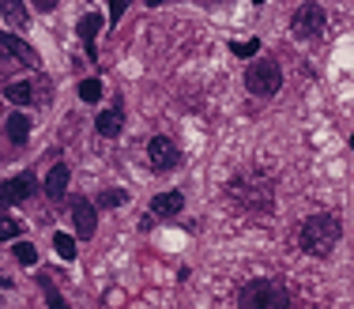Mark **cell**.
<instances>
[{"label":"cell","instance_id":"1","mask_svg":"<svg viewBox=\"0 0 354 309\" xmlns=\"http://www.w3.org/2000/svg\"><path fill=\"white\" fill-rule=\"evenodd\" d=\"M230 196H234L238 208H249V211H271L275 204V178L264 170H249V173H238L230 181Z\"/></svg>","mask_w":354,"mask_h":309},{"label":"cell","instance_id":"2","mask_svg":"<svg viewBox=\"0 0 354 309\" xmlns=\"http://www.w3.org/2000/svg\"><path fill=\"white\" fill-rule=\"evenodd\" d=\"M343 226L335 215H309L302 223V234H298V242H302V249L309 253V257H328V253L335 249V242H340Z\"/></svg>","mask_w":354,"mask_h":309},{"label":"cell","instance_id":"3","mask_svg":"<svg viewBox=\"0 0 354 309\" xmlns=\"http://www.w3.org/2000/svg\"><path fill=\"white\" fill-rule=\"evenodd\" d=\"M241 309H291V295L275 279H249L238 295Z\"/></svg>","mask_w":354,"mask_h":309},{"label":"cell","instance_id":"4","mask_svg":"<svg viewBox=\"0 0 354 309\" xmlns=\"http://www.w3.org/2000/svg\"><path fill=\"white\" fill-rule=\"evenodd\" d=\"M279 83H283V72H279L275 61H256V65H249V72H245V87H249V94L271 98V94L279 91Z\"/></svg>","mask_w":354,"mask_h":309},{"label":"cell","instance_id":"5","mask_svg":"<svg viewBox=\"0 0 354 309\" xmlns=\"http://www.w3.org/2000/svg\"><path fill=\"white\" fill-rule=\"evenodd\" d=\"M34 193H38V178H34V173H15V178H8L4 185H0V204L12 208V204L30 200Z\"/></svg>","mask_w":354,"mask_h":309},{"label":"cell","instance_id":"6","mask_svg":"<svg viewBox=\"0 0 354 309\" xmlns=\"http://www.w3.org/2000/svg\"><path fill=\"white\" fill-rule=\"evenodd\" d=\"M291 30L298 38H317L324 30V8L320 4H302L291 19Z\"/></svg>","mask_w":354,"mask_h":309},{"label":"cell","instance_id":"7","mask_svg":"<svg viewBox=\"0 0 354 309\" xmlns=\"http://www.w3.org/2000/svg\"><path fill=\"white\" fill-rule=\"evenodd\" d=\"M72 219H76L79 237H94V231H98V208L87 196H72Z\"/></svg>","mask_w":354,"mask_h":309},{"label":"cell","instance_id":"8","mask_svg":"<svg viewBox=\"0 0 354 309\" xmlns=\"http://www.w3.org/2000/svg\"><path fill=\"white\" fill-rule=\"evenodd\" d=\"M147 155H151V162H155V170H174V166H181V151H177V144H174V140H166V136L151 140Z\"/></svg>","mask_w":354,"mask_h":309},{"label":"cell","instance_id":"9","mask_svg":"<svg viewBox=\"0 0 354 309\" xmlns=\"http://www.w3.org/2000/svg\"><path fill=\"white\" fill-rule=\"evenodd\" d=\"M27 136H30V117L27 114H12L4 121V144H12L15 151H19V147L27 144Z\"/></svg>","mask_w":354,"mask_h":309},{"label":"cell","instance_id":"10","mask_svg":"<svg viewBox=\"0 0 354 309\" xmlns=\"http://www.w3.org/2000/svg\"><path fill=\"white\" fill-rule=\"evenodd\" d=\"M98 30H102V15H98V12H87L83 19H79V27H76V34L83 38L87 57H91V61H98V50H94V38H98Z\"/></svg>","mask_w":354,"mask_h":309},{"label":"cell","instance_id":"11","mask_svg":"<svg viewBox=\"0 0 354 309\" xmlns=\"http://www.w3.org/2000/svg\"><path fill=\"white\" fill-rule=\"evenodd\" d=\"M121 129H125V109H121V106L102 109V114H98V121H94V132H98V136H106V140L121 136Z\"/></svg>","mask_w":354,"mask_h":309},{"label":"cell","instance_id":"12","mask_svg":"<svg viewBox=\"0 0 354 309\" xmlns=\"http://www.w3.org/2000/svg\"><path fill=\"white\" fill-rule=\"evenodd\" d=\"M0 45H4L8 53H15V57L23 61V65H30V68H38L42 65V61H38V53L30 50L27 42H23V38H15V34H8V30H0Z\"/></svg>","mask_w":354,"mask_h":309},{"label":"cell","instance_id":"13","mask_svg":"<svg viewBox=\"0 0 354 309\" xmlns=\"http://www.w3.org/2000/svg\"><path fill=\"white\" fill-rule=\"evenodd\" d=\"M64 193H68V166L61 162L45 173V196L50 200H64Z\"/></svg>","mask_w":354,"mask_h":309},{"label":"cell","instance_id":"14","mask_svg":"<svg viewBox=\"0 0 354 309\" xmlns=\"http://www.w3.org/2000/svg\"><path fill=\"white\" fill-rule=\"evenodd\" d=\"M0 15H4V19L12 23L15 30H27V23H30V15H27V8H23V0H0Z\"/></svg>","mask_w":354,"mask_h":309},{"label":"cell","instance_id":"15","mask_svg":"<svg viewBox=\"0 0 354 309\" xmlns=\"http://www.w3.org/2000/svg\"><path fill=\"white\" fill-rule=\"evenodd\" d=\"M181 204H185V196L174 189V193H158L155 200H151V211H155V215H177Z\"/></svg>","mask_w":354,"mask_h":309},{"label":"cell","instance_id":"16","mask_svg":"<svg viewBox=\"0 0 354 309\" xmlns=\"http://www.w3.org/2000/svg\"><path fill=\"white\" fill-rule=\"evenodd\" d=\"M4 94H8V102H15V106H30V102H34V83H27V79L4 83Z\"/></svg>","mask_w":354,"mask_h":309},{"label":"cell","instance_id":"17","mask_svg":"<svg viewBox=\"0 0 354 309\" xmlns=\"http://www.w3.org/2000/svg\"><path fill=\"white\" fill-rule=\"evenodd\" d=\"M38 283H42V290H45V302H50V309H68V302L61 298V290L53 287L50 275H38Z\"/></svg>","mask_w":354,"mask_h":309},{"label":"cell","instance_id":"18","mask_svg":"<svg viewBox=\"0 0 354 309\" xmlns=\"http://www.w3.org/2000/svg\"><path fill=\"white\" fill-rule=\"evenodd\" d=\"M121 204H128L125 189H106V193H98V208H121Z\"/></svg>","mask_w":354,"mask_h":309},{"label":"cell","instance_id":"19","mask_svg":"<svg viewBox=\"0 0 354 309\" xmlns=\"http://www.w3.org/2000/svg\"><path fill=\"white\" fill-rule=\"evenodd\" d=\"M15 260H19V264H38V249H34V245H30V242H15Z\"/></svg>","mask_w":354,"mask_h":309},{"label":"cell","instance_id":"20","mask_svg":"<svg viewBox=\"0 0 354 309\" xmlns=\"http://www.w3.org/2000/svg\"><path fill=\"white\" fill-rule=\"evenodd\" d=\"M19 234H23V226L12 215H0V242H15Z\"/></svg>","mask_w":354,"mask_h":309},{"label":"cell","instance_id":"21","mask_svg":"<svg viewBox=\"0 0 354 309\" xmlns=\"http://www.w3.org/2000/svg\"><path fill=\"white\" fill-rule=\"evenodd\" d=\"M53 245H57V253L64 260H76V237H72V234H57V237H53Z\"/></svg>","mask_w":354,"mask_h":309},{"label":"cell","instance_id":"22","mask_svg":"<svg viewBox=\"0 0 354 309\" xmlns=\"http://www.w3.org/2000/svg\"><path fill=\"white\" fill-rule=\"evenodd\" d=\"M79 98H83V102H98L102 98V83H98V79H83V83H79Z\"/></svg>","mask_w":354,"mask_h":309},{"label":"cell","instance_id":"23","mask_svg":"<svg viewBox=\"0 0 354 309\" xmlns=\"http://www.w3.org/2000/svg\"><path fill=\"white\" fill-rule=\"evenodd\" d=\"M230 53H234V57H253V53H260V42H256V38H249V42H230Z\"/></svg>","mask_w":354,"mask_h":309},{"label":"cell","instance_id":"24","mask_svg":"<svg viewBox=\"0 0 354 309\" xmlns=\"http://www.w3.org/2000/svg\"><path fill=\"white\" fill-rule=\"evenodd\" d=\"M128 12V0H110V19H121V15H125Z\"/></svg>","mask_w":354,"mask_h":309},{"label":"cell","instance_id":"25","mask_svg":"<svg viewBox=\"0 0 354 309\" xmlns=\"http://www.w3.org/2000/svg\"><path fill=\"white\" fill-rule=\"evenodd\" d=\"M38 8H42V12H50V8H57V0H34Z\"/></svg>","mask_w":354,"mask_h":309},{"label":"cell","instance_id":"26","mask_svg":"<svg viewBox=\"0 0 354 309\" xmlns=\"http://www.w3.org/2000/svg\"><path fill=\"white\" fill-rule=\"evenodd\" d=\"M0 287H12V283H8V279H4V272H0Z\"/></svg>","mask_w":354,"mask_h":309},{"label":"cell","instance_id":"27","mask_svg":"<svg viewBox=\"0 0 354 309\" xmlns=\"http://www.w3.org/2000/svg\"><path fill=\"white\" fill-rule=\"evenodd\" d=\"M147 4H151V8H158V4H166V0H147Z\"/></svg>","mask_w":354,"mask_h":309},{"label":"cell","instance_id":"28","mask_svg":"<svg viewBox=\"0 0 354 309\" xmlns=\"http://www.w3.org/2000/svg\"><path fill=\"white\" fill-rule=\"evenodd\" d=\"M256 4H264V0H256Z\"/></svg>","mask_w":354,"mask_h":309}]
</instances>
